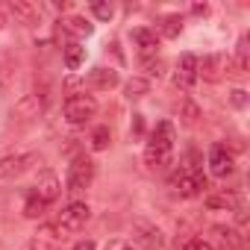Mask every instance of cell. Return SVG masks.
<instances>
[{"label":"cell","instance_id":"obj_10","mask_svg":"<svg viewBox=\"0 0 250 250\" xmlns=\"http://www.w3.org/2000/svg\"><path fill=\"white\" fill-rule=\"evenodd\" d=\"M133 44L139 47V56L142 59H153L159 53V36L150 27H136L133 30Z\"/></svg>","mask_w":250,"mask_h":250},{"label":"cell","instance_id":"obj_19","mask_svg":"<svg viewBox=\"0 0 250 250\" xmlns=\"http://www.w3.org/2000/svg\"><path fill=\"white\" fill-rule=\"evenodd\" d=\"M212 232L218 235V244H221V250H238V247H241V235H238L232 227H215Z\"/></svg>","mask_w":250,"mask_h":250},{"label":"cell","instance_id":"obj_4","mask_svg":"<svg viewBox=\"0 0 250 250\" xmlns=\"http://www.w3.org/2000/svg\"><path fill=\"white\" fill-rule=\"evenodd\" d=\"M62 112H65V121L71 124V127H83L85 121L94 118L97 100H94L91 94H85V91H77V94H68V97H65Z\"/></svg>","mask_w":250,"mask_h":250},{"label":"cell","instance_id":"obj_14","mask_svg":"<svg viewBox=\"0 0 250 250\" xmlns=\"http://www.w3.org/2000/svg\"><path fill=\"white\" fill-rule=\"evenodd\" d=\"M206 206L209 209H224V212H232V209H238V194H232V191H212V194H206Z\"/></svg>","mask_w":250,"mask_h":250},{"label":"cell","instance_id":"obj_17","mask_svg":"<svg viewBox=\"0 0 250 250\" xmlns=\"http://www.w3.org/2000/svg\"><path fill=\"white\" fill-rule=\"evenodd\" d=\"M174 112L188 124V127H191V124H197V118H200V109H197V103L191 100V97H186V94H180V100L174 103Z\"/></svg>","mask_w":250,"mask_h":250},{"label":"cell","instance_id":"obj_3","mask_svg":"<svg viewBox=\"0 0 250 250\" xmlns=\"http://www.w3.org/2000/svg\"><path fill=\"white\" fill-rule=\"evenodd\" d=\"M88 218H91V209H88V203H83V200H74V203H68V206L59 212V218H56L50 227H53V232H56L59 238H65V235H74V232H80V229L88 224Z\"/></svg>","mask_w":250,"mask_h":250},{"label":"cell","instance_id":"obj_12","mask_svg":"<svg viewBox=\"0 0 250 250\" xmlns=\"http://www.w3.org/2000/svg\"><path fill=\"white\" fill-rule=\"evenodd\" d=\"M62 33L65 36H71L77 44H80V39H88L91 33H94V24H88L85 18H80V15H71V18H65L62 21Z\"/></svg>","mask_w":250,"mask_h":250},{"label":"cell","instance_id":"obj_15","mask_svg":"<svg viewBox=\"0 0 250 250\" xmlns=\"http://www.w3.org/2000/svg\"><path fill=\"white\" fill-rule=\"evenodd\" d=\"M9 9H12V15H15L21 24H36V21L42 18V9H39L36 3H27V0H15Z\"/></svg>","mask_w":250,"mask_h":250},{"label":"cell","instance_id":"obj_9","mask_svg":"<svg viewBox=\"0 0 250 250\" xmlns=\"http://www.w3.org/2000/svg\"><path fill=\"white\" fill-rule=\"evenodd\" d=\"M33 194L42 197V200L50 206V203L62 194V183H59V177H56L53 171H42L39 180H36V186H33Z\"/></svg>","mask_w":250,"mask_h":250},{"label":"cell","instance_id":"obj_23","mask_svg":"<svg viewBox=\"0 0 250 250\" xmlns=\"http://www.w3.org/2000/svg\"><path fill=\"white\" fill-rule=\"evenodd\" d=\"M44 212H47V203L30 191V194H27V200H24V215H27V218H42Z\"/></svg>","mask_w":250,"mask_h":250},{"label":"cell","instance_id":"obj_5","mask_svg":"<svg viewBox=\"0 0 250 250\" xmlns=\"http://www.w3.org/2000/svg\"><path fill=\"white\" fill-rule=\"evenodd\" d=\"M39 162H42V159H39V153H33V150H18V153L3 156V159H0V183H12V180L24 177V174L33 171Z\"/></svg>","mask_w":250,"mask_h":250},{"label":"cell","instance_id":"obj_29","mask_svg":"<svg viewBox=\"0 0 250 250\" xmlns=\"http://www.w3.org/2000/svg\"><path fill=\"white\" fill-rule=\"evenodd\" d=\"M74 250H97V244H94L91 238H85V241H77V244H74Z\"/></svg>","mask_w":250,"mask_h":250},{"label":"cell","instance_id":"obj_24","mask_svg":"<svg viewBox=\"0 0 250 250\" xmlns=\"http://www.w3.org/2000/svg\"><path fill=\"white\" fill-rule=\"evenodd\" d=\"M109 142H112L109 127H97V130L91 133V150H106V147H109Z\"/></svg>","mask_w":250,"mask_h":250},{"label":"cell","instance_id":"obj_1","mask_svg":"<svg viewBox=\"0 0 250 250\" xmlns=\"http://www.w3.org/2000/svg\"><path fill=\"white\" fill-rule=\"evenodd\" d=\"M174 147H177V130L174 121H159L150 130V139L145 145V162L150 171H162L171 165L174 159Z\"/></svg>","mask_w":250,"mask_h":250},{"label":"cell","instance_id":"obj_31","mask_svg":"<svg viewBox=\"0 0 250 250\" xmlns=\"http://www.w3.org/2000/svg\"><path fill=\"white\" fill-rule=\"evenodd\" d=\"M191 12H194V15H209V6H206V3H194Z\"/></svg>","mask_w":250,"mask_h":250},{"label":"cell","instance_id":"obj_7","mask_svg":"<svg viewBox=\"0 0 250 250\" xmlns=\"http://www.w3.org/2000/svg\"><path fill=\"white\" fill-rule=\"evenodd\" d=\"M206 162H209V174L218 177V180H227V177L235 171V156H232V150H229L227 145H221V142L209 147Z\"/></svg>","mask_w":250,"mask_h":250},{"label":"cell","instance_id":"obj_21","mask_svg":"<svg viewBox=\"0 0 250 250\" xmlns=\"http://www.w3.org/2000/svg\"><path fill=\"white\" fill-rule=\"evenodd\" d=\"M147 91H150V80H145V77H133L127 85H124V97H127V100H139Z\"/></svg>","mask_w":250,"mask_h":250},{"label":"cell","instance_id":"obj_6","mask_svg":"<svg viewBox=\"0 0 250 250\" xmlns=\"http://www.w3.org/2000/svg\"><path fill=\"white\" fill-rule=\"evenodd\" d=\"M94 180V162L88 156H77L71 165H68V177H65V191L77 194V191H85Z\"/></svg>","mask_w":250,"mask_h":250},{"label":"cell","instance_id":"obj_11","mask_svg":"<svg viewBox=\"0 0 250 250\" xmlns=\"http://www.w3.org/2000/svg\"><path fill=\"white\" fill-rule=\"evenodd\" d=\"M197 56H191V53H183L180 59H177V71H174V80H177V85L180 88H191L200 77H197Z\"/></svg>","mask_w":250,"mask_h":250},{"label":"cell","instance_id":"obj_25","mask_svg":"<svg viewBox=\"0 0 250 250\" xmlns=\"http://www.w3.org/2000/svg\"><path fill=\"white\" fill-rule=\"evenodd\" d=\"M91 12H94V18H100V21H112V15H115L112 3H103V0H94V3H91Z\"/></svg>","mask_w":250,"mask_h":250},{"label":"cell","instance_id":"obj_22","mask_svg":"<svg viewBox=\"0 0 250 250\" xmlns=\"http://www.w3.org/2000/svg\"><path fill=\"white\" fill-rule=\"evenodd\" d=\"M15 112H18L21 118H39V112H42V100H39L36 94H30V97H24V100L15 106Z\"/></svg>","mask_w":250,"mask_h":250},{"label":"cell","instance_id":"obj_16","mask_svg":"<svg viewBox=\"0 0 250 250\" xmlns=\"http://www.w3.org/2000/svg\"><path fill=\"white\" fill-rule=\"evenodd\" d=\"M224 56H218V53H212V56H206L203 62H197V77H203V80H218L221 77V68H224Z\"/></svg>","mask_w":250,"mask_h":250},{"label":"cell","instance_id":"obj_8","mask_svg":"<svg viewBox=\"0 0 250 250\" xmlns=\"http://www.w3.org/2000/svg\"><path fill=\"white\" fill-rule=\"evenodd\" d=\"M133 241H136L142 250H162V247H165V232H162L156 224L139 218V221L133 224Z\"/></svg>","mask_w":250,"mask_h":250},{"label":"cell","instance_id":"obj_2","mask_svg":"<svg viewBox=\"0 0 250 250\" xmlns=\"http://www.w3.org/2000/svg\"><path fill=\"white\" fill-rule=\"evenodd\" d=\"M168 186L180 197H197V194H203V188H209V183H206V177L197 165H180L168 177Z\"/></svg>","mask_w":250,"mask_h":250},{"label":"cell","instance_id":"obj_32","mask_svg":"<svg viewBox=\"0 0 250 250\" xmlns=\"http://www.w3.org/2000/svg\"><path fill=\"white\" fill-rule=\"evenodd\" d=\"M232 103H235V106H244V91H241V88L232 91Z\"/></svg>","mask_w":250,"mask_h":250},{"label":"cell","instance_id":"obj_13","mask_svg":"<svg viewBox=\"0 0 250 250\" xmlns=\"http://www.w3.org/2000/svg\"><path fill=\"white\" fill-rule=\"evenodd\" d=\"M121 83V77H118V71L115 68H94L91 74H88V85L91 88H100V91H109V88H115Z\"/></svg>","mask_w":250,"mask_h":250},{"label":"cell","instance_id":"obj_28","mask_svg":"<svg viewBox=\"0 0 250 250\" xmlns=\"http://www.w3.org/2000/svg\"><path fill=\"white\" fill-rule=\"evenodd\" d=\"M103 250H136V247H133V241H127V238H112V241H106Z\"/></svg>","mask_w":250,"mask_h":250},{"label":"cell","instance_id":"obj_26","mask_svg":"<svg viewBox=\"0 0 250 250\" xmlns=\"http://www.w3.org/2000/svg\"><path fill=\"white\" fill-rule=\"evenodd\" d=\"M142 68L147 71V77H162V59L159 56H153V59H142Z\"/></svg>","mask_w":250,"mask_h":250},{"label":"cell","instance_id":"obj_27","mask_svg":"<svg viewBox=\"0 0 250 250\" xmlns=\"http://www.w3.org/2000/svg\"><path fill=\"white\" fill-rule=\"evenodd\" d=\"M183 250H215V244L209 238H188L183 244Z\"/></svg>","mask_w":250,"mask_h":250},{"label":"cell","instance_id":"obj_18","mask_svg":"<svg viewBox=\"0 0 250 250\" xmlns=\"http://www.w3.org/2000/svg\"><path fill=\"white\" fill-rule=\"evenodd\" d=\"M183 33V18L180 15H162L159 24H156V36L162 39H177Z\"/></svg>","mask_w":250,"mask_h":250},{"label":"cell","instance_id":"obj_20","mask_svg":"<svg viewBox=\"0 0 250 250\" xmlns=\"http://www.w3.org/2000/svg\"><path fill=\"white\" fill-rule=\"evenodd\" d=\"M83 62H85V47L77 44V42H71L65 47V68L68 71H77V68H83Z\"/></svg>","mask_w":250,"mask_h":250},{"label":"cell","instance_id":"obj_30","mask_svg":"<svg viewBox=\"0 0 250 250\" xmlns=\"http://www.w3.org/2000/svg\"><path fill=\"white\" fill-rule=\"evenodd\" d=\"M133 118H136V121H133V133L139 136V133L145 130V121H142V115H133Z\"/></svg>","mask_w":250,"mask_h":250}]
</instances>
